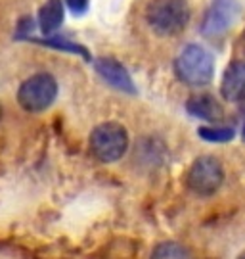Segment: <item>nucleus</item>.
I'll use <instances>...</instances> for the list:
<instances>
[{"instance_id":"obj_1","label":"nucleus","mask_w":245,"mask_h":259,"mask_svg":"<svg viewBox=\"0 0 245 259\" xmlns=\"http://www.w3.org/2000/svg\"><path fill=\"white\" fill-rule=\"evenodd\" d=\"M191 10L186 0H152L145 6V21L159 37H174L190 23Z\"/></svg>"},{"instance_id":"obj_2","label":"nucleus","mask_w":245,"mask_h":259,"mask_svg":"<svg viewBox=\"0 0 245 259\" xmlns=\"http://www.w3.org/2000/svg\"><path fill=\"white\" fill-rule=\"evenodd\" d=\"M174 73L188 87H205L215 77V58L201 45H188L174 60Z\"/></svg>"},{"instance_id":"obj_3","label":"nucleus","mask_w":245,"mask_h":259,"mask_svg":"<svg viewBox=\"0 0 245 259\" xmlns=\"http://www.w3.org/2000/svg\"><path fill=\"white\" fill-rule=\"evenodd\" d=\"M90 152L102 163L119 161L128 150V131L117 121H106L90 133Z\"/></svg>"},{"instance_id":"obj_4","label":"nucleus","mask_w":245,"mask_h":259,"mask_svg":"<svg viewBox=\"0 0 245 259\" xmlns=\"http://www.w3.org/2000/svg\"><path fill=\"white\" fill-rule=\"evenodd\" d=\"M58 98V81L50 73L31 75L19 84L18 102L29 113L48 110Z\"/></svg>"},{"instance_id":"obj_5","label":"nucleus","mask_w":245,"mask_h":259,"mask_svg":"<svg viewBox=\"0 0 245 259\" xmlns=\"http://www.w3.org/2000/svg\"><path fill=\"white\" fill-rule=\"evenodd\" d=\"M224 183V167L215 156H200L193 159L186 175V186L195 196H213Z\"/></svg>"},{"instance_id":"obj_6","label":"nucleus","mask_w":245,"mask_h":259,"mask_svg":"<svg viewBox=\"0 0 245 259\" xmlns=\"http://www.w3.org/2000/svg\"><path fill=\"white\" fill-rule=\"evenodd\" d=\"M239 0H213L207 8L203 21H201V33L209 40H218L228 33V29L234 25L239 16Z\"/></svg>"},{"instance_id":"obj_7","label":"nucleus","mask_w":245,"mask_h":259,"mask_svg":"<svg viewBox=\"0 0 245 259\" xmlns=\"http://www.w3.org/2000/svg\"><path fill=\"white\" fill-rule=\"evenodd\" d=\"M94 69L102 77L104 83H108L109 87H113L119 93H127L132 94V96L138 94L136 84L132 81L128 69L115 58H96L94 60Z\"/></svg>"},{"instance_id":"obj_8","label":"nucleus","mask_w":245,"mask_h":259,"mask_svg":"<svg viewBox=\"0 0 245 259\" xmlns=\"http://www.w3.org/2000/svg\"><path fill=\"white\" fill-rule=\"evenodd\" d=\"M220 94L226 102H245V60L226 65L220 81Z\"/></svg>"},{"instance_id":"obj_9","label":"nucleus","mask_w":245,"mask_h":259,"mask_svg":"<svg viewBox=\"0 0 245 259\" xmlns=\"http://www.w3.org/2000/svg\"><path fill=\"white\" fill-rule=\"evenodd\" d=\"M186 111L195 119L209 121V123H220L224 119V108L220 106L213 94H193L186 100Z\"/></svg>"},{"instance_id":"obj_10","label":"nucleus","mask_w":245,"mask_h":259,"mask_svg":"<svg viewBox=\"0 0 245 259\" xmlns=\"http://www.w3.org/2000/svg\"><path fill=\"white\" fill-rule=\"evenodd\" d=\"M65 18L64 0H46L38 10V27L46 37L54 35L62 27Z\"/></svg>"},{"instance_id":"obj_11","label":"nucleus","mask_w":245,"mask_h":259,"mask_svg":"<svg viewBox=\"0 0 245 259\" xmlns=\"http://www.w3.org/2000/svg\"><path fill=\"white\" fill-rule=\"evenodd\" d=\"M25 40L29 42H35V45H40V47H48V48H56V50H64V52H71V54H77L84 58V62H92V56L86 48L79 45V42H73V40H67V38L62 37H46V38H35V37H27Z\"/></svg>"},{"instance_id":"obj_12","label":"nucleus","mask_w":245,"mask_h":259,"mask_svg":"<svg viewBox=\"0 0 245 259\" xmlns=\"http://www.w3.org/2000/svg\"><path fill=\"white\" fill-rule=\"evenodd\" d=\"M150 259H190V251L178 242L165 240L155 246Z\"/></svg>"},{"instance_id":"obj_13","label":"nucleus","mask_w":245,"mask_h":259,"mask_svg":"<svg viewBox=\"0 0 245 259\" xmlns=\"http://www.w3.org/2000/svg\"><path fill=\"white\" fill-rule=\"evenodd\" d=\"M200 139L207 140V142H215V144H222V142H230L236 137V131L232 127H218V125H211V127H200L198 129Z\"/></svg>"},{"instance_id":"obj_14","label":"nucleus","mask_w":245,"mask_h":259,"mask_svg":"<svg viewBox=\"0 0 245 259\" xmlns=\"http://www.w3.org/2000/svg\"><path fill=\"white\" fill-rule=\"evenodd\" d=\"M33 29H35V21H33V18H31V16H25V18H21L18 21L16 38H18V40H25L27 37H31Z\"/></svg>"},{"instance_id":"obj_15","label":"nucleus","mask_w":245,"mask_h":259,"mask_svg":"<svg viewBox=\"0 0 245 259\" xmlns=\"http://www.w3.org/2000/svg\"><path fill=\"white\" fill-rule=\"evenodd\" d=\"M73 16H84L90 8V0H64Z\"/></svg>"},{"instance_id":"obj_16","label":"nucleus","mask_w":245,"mask_h":259,"mask_svg":"<svg viewBox=\"0 0 245 259\" xmlns=\"http://www.w3.org/2000/svg\"><path fill=\"white\" fill-rule=\"evenodd\" d=\"M239 48H241V54L245 56V29L243 33H241V37H239Z\"/></svg>"},{"instance_id":"obj_17","label":"nucleus","mask_w":245,"mask_h":259,"mask_svg":"<svg viewBox=\"0 0 245 259\" xmlns=\"http://www.w3.org/2000/svg\"><path fill=\"white\" fill-rule=\"evenodd\" d=\"M241 137H243V140H245V123H243V131H241Z\"/></svg>"},{"instance_id":"obj_18","label":"nucleus","mask_w":245,"mask_h":259,"mask_svg":"<svg viewBox=\"0 0 245 259\" xmlns=\"http://www.w3.org/2000/svg\"><path fill=\"white\" fill-rule=\"evenodd\" d=\"M237 259H245V251H243V253H241V255H239Z\"/></svg>"},{"instance_id":"obj_19","label":"nucleus","mask_w":245,"mask_h":259,"mask_svg":"<svg viewBox=\"0 0 245 259\" xmlns=\"http://www.w3.org/2000/svg\"><path fill=\"white\" fill-rule=\"evenodd\" d=\"M0 117H2V108H0Z\"/></svg>"}]
</instances>
